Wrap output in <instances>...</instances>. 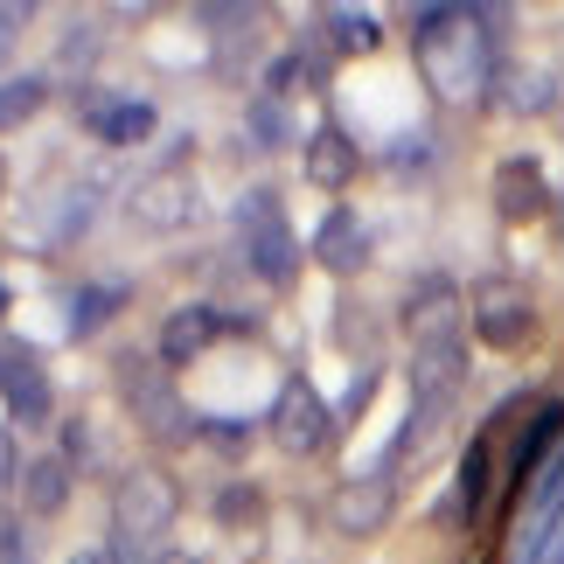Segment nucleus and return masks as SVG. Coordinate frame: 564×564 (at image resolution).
<instances>
[{"label": "nucleus", "mask_w": 564, "mask_h": 564, "mask_svg": "<svg viewBox=\"0 0 564 564\" xmlns=\"http://www.w3.org/2000/svg\"><path fill=\"white\" fill-rule=\"evenodd\" d=\"M488 8H419V70L432 77V91L467 105L488 84Z\"/></svg>", "instance_id": "1"}, {"label": "nucleus", "mask_w": 564, "mask_h": 564, "mask_svg": "<svg viewBox=\"0 0 564 564\" xmlns=\"http://www.w3.org/2000/svg\"><path fill=\"white\" fill-rule=\"evenodd\" d=\"M237 237H245V258L265 286H293L300 279V237H293L272 188H251L245 203H237Z\"/></svg>", "instance_id": "2"}, {"label": "nucleus", "mask_w": 564, "mask_h": 564, "mask_svg": "<svg viewBox=\"0 0 564 564\" xmlns=\"http://www.w3.org/2000/svg\"><path fill=\"white\" fill-rule=\"evenodd\" d=\"M182 516V488L167 481L161 467H133L126 481L112 488V536H167Z\"/></svg>", "instance_id": "3"}, {"label": "nucleus", "mask_w": 564, "mask_h": 564, "mask_svg": "<svg viewBox=\"0 0 564 564\" xmlns=\"http://www.w3.org/2000/svg\"><path fill=\"white\" fill-rule=\"evenodd\" d=\"M119 383H126V404L140 411V425L154 432L161 446H188L195 440V419H188V404L175 398V383H167L154 362H140V356H126L119 362Z\"/></svg>", "instance_id": "4"}, {"label": "nucleus", "mask_w": 564, "mask_h": 564, "mask_svg": "<svg viewBox=\"0 0 564 564\" xmlns=\"http://www.w3.org/2000/svg\"><path fill=\"white\" fill-rule=\"evenodd\" d=\"M467 321H474V335L488 341V349H523L530 328H536V307H530V293L516 286V279H481L467 300Z\"/></svg>", "instance_id": "5"}, {"label": "nucleus", "mask_w": 564, "mask_h": 564, "mask_svg": "<svg viewBox=\"0 0 564 564\" xmlns=\"http://www.w3.org/2000/svg\"><path fill=\"white\" fill-rule=\"evenodd\" d=\"M272 440L279 453H293V460H307V453H321L335 440V411L321 404V390L307 377L279 383V404H272Z\"/></svg>", "instance_id": "6"}, {"label": "nucleus", "mask_w": 564, "mask_h": 564, "mask_svg": "<svg viewBox=\"0 0 564 564\" xmlns=\"http://www.w3.org/2000/svg\"><path fill=\"white\" fill-rule=\"evenodd\" d=\"M195 182L182 175V167H161V175H147L140 188H133V203H126V216H133L140 230H154V237H175V230H188L195 224Z\"/></svg>", "instance_id": "7"}, {"label": "nucleus", "mask_w": 564, "mask_h": 564, "mask_svg": "<svg viewBox=\"0 0 564 564\" xmlns=\"http://www.w3.org/2000/svg\"><path fill=\"white\" fill-rule=\"evenodd\" d=\"M328 523L341 536H377L390 523V481H383V474H356V481H341L335 502H328Z\"/></svg>", "instance_id": "8"}, {"label": "nucleus", "mask_w": 564, "mask_h": 564, "mask_svg": "<svg viewBox=\"0 0 564 564\" xmlns=\"http://www.w3.org/2000/svg\"><path fill=\"white\" fill-rule=\"evenodd\" d=\"M495 209H502L509 224H536V216L551 209V182H544V167H536L530 154L495 167Z\"/></svg>", "instance_id": "9"}, {"label": "nucleus", "mask_w": 564, "mask_h": 564, "mask_svg": "<svg viewBox=\"0 0 564 564\" xmlns=\"http://www.w3.org/2000/svg\"><path fill=\"white\" fill-rule=\"evenodd\" d=\"M404 321H411V335L419 341H453L460 335V293H453V279H419L411 286V300H404Z\"/></svg>", "instance_id": "10"}, {"label": "nucleus", "mask_w": 564, "mask_h": 564, "mask_svg": "<svg viewBox=\"0 0 564 564\" xmlns=\"http://www.w3.org/2000/svg\"><path fill=\"white\" fill-rule=\"evenodd\" d=\"M0 390H8V411L14 419H50V377H42V356L35 349H0Z\"/></svg>", "instance_id": "11"}, {"label": "nucleus", "mask_w": 564, "mask_h": 564, "mask_svg": "<svg viewBox=\"0 0 564 564\" xmlns=\"http://www.w3.org/2000/svg\"><path fill=\"white\" fill-rule=\"evenodd\" d=\"M460 370H467L460 335H453V341H419V362H411V390H419V404H453Z\"/></svg>", "instance_id": "12"}, {"label": "nucleus", "mask_w": 564, "mask_h": 564, "mask_svg": "<svg viewBox=\"0 0 564 564\" xmlns=\"http://www.w3.org/2000/svg\"><path fill=\"white\" fill-rule=\"evenodd\" d=\"M216 335H224V314L216 307H203V300H195V307H175L167 328H161V362H195Z\"/></svg>", "instance_id": "13"}, {"label": "nucleus", "mask_w": 564, "mask_h": 564, "mask_svg": "<svg viewBox=\"0 0 564 564\" xmlns=\"http://www.w3.org/2000/svg\"><path fill=\"white\" fill-rule=\"evenodd\" d=\"M314 258L328 272H356L362 258H370V230H362L356 209H328V224L314 230Z\"/></svg>", "instance_id": "14"}, {"label": "nucleus", "mask_w": 564, "mask_h": 564, "mask_svg": "<svg viewBox=\"0 0 564 564\" xmlns=\"http://www.w3.org/2000/svg\"><path fill=\"white\" fill-rule=\"evenodd\" d=\"M300 161H307V182H314V188H349V175H356L362 154L349 147V133H341V126H321V133H307Z\"/></svg>", "instance_id": "15"}, {"label": "nucleus", "mask_w": 564, "mask_h": 564, "mask_svg": "<svg viewBox=\"0 0 564 564\" xmlns=\"http://www.w3.org/2000/svg\"><path fill=\"white\" fill-rule=\"evenodd\" d=\"M21 502H29V516H63V502H70V460L35 453V460L21 467Z\"/></svg>", "instance_id": "16"}, {"label": "nucleus", "mask_w": 564, "mask_h": 564, "mask_svg": "<svg viewBox=\"0 0 564 564\" xmlns=\"http://www.w3.org/2000/svg\"><path fill=\"white\" fill-rule=\"evenodd\" d=\"M84 119H91V133H98L105 147H133V140L154 133V105H140V98H126V105L91 98V105H84Z\"/></svg>", "instance_id": "17"}, {"label": "nucleus", "mask_w": 564, "mask_h": 564, "mask_svg": "<svg viewBox=\"0 0 564 564\" xmlns=\"http://www.w3.org/2000/svg\"><path fill=\"white\" fill-rule=\"evenodd\" d=\"M42 105H50V84H42V77H8V84H0V133L29 126Z\"/></svg>", "instance_id": "18"}, {"label": "nucleus", "mask_w": 564, "mask_h": 564, "mask_svg": "<svg viewBox=\"0 0 564 564\" xmlns=\"http://www.w3.org/2000/svg\"><path fill=\"white\" fill-rule=\"evenodd\" d=\"M488 481H495V453H488V440H474L467 446V460H460V516H481L488 509Z\"/></svg>", "instance_id": "19"}, {"label": "nucleus", "mask_w": 564, "mask_h": 564, "mask_svg": "<svg viewBox=\"0 0 564 564\" xmlns=\"http://www.w3.org/2000/svg\"><path fill=\"white\" fill-rule=\"evenodd\" d=\"M557 432H564V404H544V411H536V425L523 432V446H516V481H530V474H536V460L557 446Z\"/></svg>", "instance_id": "20"}, {"label": "nucleus", "mask_w": 564, "mask_h": 564, "mask_svg": "<svg viewBox=\"0 0 564 564\" xmlns=\"http://www.w3.org/2000/svg\"><path fill=\"white\" fill-rule=\"evenodd\" d=\"M245 126H251V140L265 147V154H279V147H293V140H300V133H293V119H286V105H279V98H265V91L251 98Z\"/></svg>", "instance_id": "21"}, {"label": "nucleus", "mask_w": 564, "mask_h": 564, "mask_svg": "<svg viewBox=\"0 0 564 564\" xmlns=\"http://www.w3.org/2000/svg\"><path fill=\"white\" fill-rule=\"evenodd\" d=\"M328 42L341 56H370L377 42H383V29H377V14H356V8H335L328 14Z\"/></svg>", "instance_id": "22"}, {"label": "nucleus", "mask_w": 564, "mask_h": 564, "mask_svg": "<svg viewBox=\"0 0 564 564\" xmlns=\"http://www.w3.org/2000/svg\"><path fill=\"white\" fill-rule=\"evenodd\" d=\"M502 105L509 112H551V98H557V84H551V70H502Z\"/></svg>", "instance_id": "23"}, {"label": "nucleus", "mask_w": 564, "mask_h": 564, "mask_svg": "<svg viewBox=\"0 0 564 564\" xmlns=\"http://www.w3.org/2000/svg\"><path fill=\"white\" fill-rule=\"evenodd\" d=\"M119 286H84V293H70V335H98L105 321L119 314Z\"/></svg>", "instance_id": "24"}, {"label": "nucleus", "mask_w": 564, "mask_h": 564, "mask_svg": "<svg viewBox=\"0 0 564 564\" xmlns=\"http://www.w3.org/2000/svg\"><path fill=\"white\" fill-rule=\"evenodd\" d=\"M258 488L251 481H237V488H224V502H216V516H224V523H258Z\"/></svg>", "instance_id": "25"}, {"label": "nucleus", "mask_w": 564, "mask_h": 564, "mask_svg": "<svg viewBox=\"0 0 564 564\" xmlns=\"http://www.w3.org/2000/svg\"><path fill=\"white\" fill-rule=\"evenodd\" d=\"M98 56V35L91 29H70V42H63V70H77V63Z\"/></svg>", "instance_id": "26"}, {"label": "nucleus", "mask_w": 564, "mask_h": 564, "mask_svg": "<svg viewBox=\"0 0 564 564\" xmlns=\"http://www.w3.org/2000/svg\"><path fill=\"white\" fill-rule=\"evenodd\" d=\"M0 564H29V544H21V523L0 516Z\"/></svg>", "instance_id": "27"}, {"label": "nucleus", "mask_w": 564, "mask_h": 564, "mask_svg": "<svg viewBox=\"0 0 564 564\" xmlns=\"http://www.w3.org/2000/svg\"><path fill=\"white\" fill-rule=\"evenodd\" d=\"M29 29V8H14V0H0V56L14 50V35Z\"/></svg>", "instance_id": "28"}, {"label": "nucleus", "mask_w": 564, "mask_h": 564, "mask_svg": "<svg viewBox=\"0 0 564 564\" xmlns=\"http://www.w3.org/2000/svg\"><path fill=\"white\" fill-rule=\"evenodd\" d=\"M195 21H203V29H245V21H251V8H203Z\"/></svg>", "instance_id": "29"}, {"label": "nucleus", "mask_w": 564, "mask_h": 564, "mask_svg": "<svg viewBox=\"0 0 564 564\" xmlns=\"http://www.w3.org/2000/svg\"><path fill=\"white\" fill-rule=\"evenodd\" d=\"M0 488H21V460H14V440L0 432Z\"/></svg>", "instance_id": "30"}, {"label": "nucleus", "mask_w": 564, "mask_h": 564, "mask_svg": "<svg viewBox=\"0 0 564 564\" xmlns=\"http://www.w3.org/2000/svg\"><path fill=\"white\" fill-rule=\"evenodd\" d=\"M209 446H224V453H237V446H245V432H237V425L224 419V425H216V432H209Z\"/></svg>", "instance_id": "31"}, {"label": "nucleus", "mask_w": 564, "mask_h": 564, "mask_svg": "<svg viewBox=\"0 0 564 564\" xmlns=\"http://www.w3.org/2000/svg\"><path fill=\"white\" fill-rule=\"evenodd\" d=\"M105 564H140L133 557V536H112V557H105Z\"/></svg>", "instance_id": "32"}, {"label": "nucleus", "mask_w": 564, "mask_h": 564, "mask_svg": "<svg viewBox=\"0 0 564 564\" xmlns=\"http://www.w3.org/2000/svg\"><path fill=\"white\" fill-rule=\"evenodd\" d=\"M161 564H195V551H167V557H161Z\"/></svg>", "instance_id": "33"}, {"label": "nucleus", "mask_w": 564, "mask_h": 564, "mask_svg": "<svg viewBox=\"0 0 564 564\" xmlns=\"http://www.w3.org/2000/svg\"><path fill=\"white\" fill-rule=\"evenodd\" d=\"M0 203H8V167H0Z\"/></svg>", "instance_id": "34"}, {"label": "nucleus", "mask_w": 564, "mask_h": 564, "mask_svg": "<svg viewBox=\"0 0 564 564\" xmlns=\"http://www.w3.org/2000/svg\"><path fill=\"white\" fill-rule=\"evenodd\" d=\"M544 564H564V544H557V551H551V557H544Z\"/></svg>", "instance_id": "35"}, {"label": "nucleus", "mask_w": 564, "mask_h": 564, "mask_svg": "<svg viewBox=\"0 0 564 564\" xmlns=\"http://www.w3.org/2000/svg\"><path fill=\"white\" fill-rule=\"evenodd\" d=\"M70 564H105V557H70Z\"/></svg>", "instance_id": "36"}]
</instances>
